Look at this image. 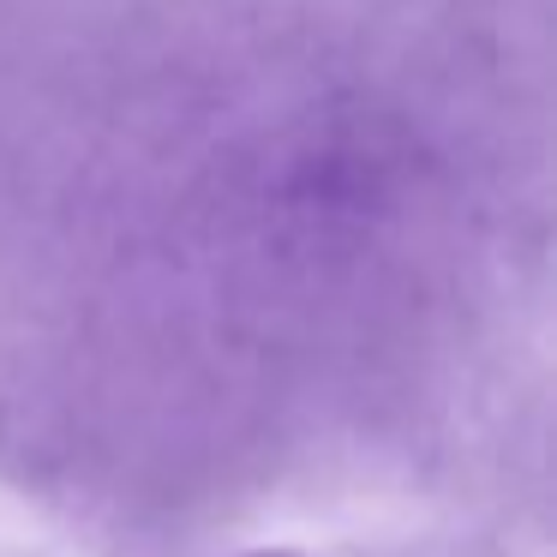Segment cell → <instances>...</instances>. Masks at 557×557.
<instances>
[{
	"instance_id": "obj_1",
	"label": "cell",
	"mask_w": 557,
	"mask_h": 557,
	"mask_svg": "<svg viewBox=\"0 0 557 557\" xmlns=\"http://www.w3.org/2000/svg\"><path fill=\"white\" fill-rule=\"evenodd\" d=\"M240 557H306V552H294V545H258V552H240Z\"/></svg>"
}]
</instances>
